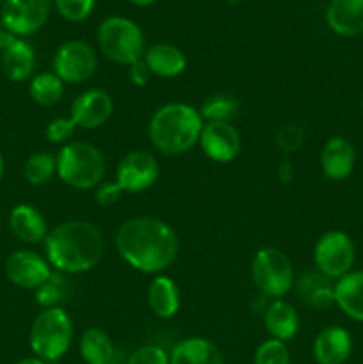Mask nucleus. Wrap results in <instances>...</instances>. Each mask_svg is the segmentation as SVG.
<instances>
[{
	"mask_svg": "<svg viewBox=\"0 0 363 364\" xmlns=\"http://www.w3.org/2000/svg\"><path fill=\"white\" fill-rule=\"evenodd\" d=\"M117 255L132 269L159 276L169 269L180 252V240L173 228L157 217H132L114 237Z\"/></svg>",
	"mask_w": 363,
	"mask_h": 364,
	"instance_id": "1",
	"label": "nucleus"
},
{
	"mask_svg": "<svg viewBox=\"0 0 363 364\" xmlns=\"http://www.w3.org/2000/svg\"><path fill=\"white\" fill-rule=\"evenodd\" d=\"M43 247L45 258L53 270L73 276L89 272L98 265L105 242L95 224L88 220H66L48 231Z\"/></svg>",
	"mask_w": 363,
	"mask_h": 364,
	"instance_id": "2",
	"label": "nucleus"
},
{
	"mask_svg": "<svg viewBox=\"0 0 363 364\" xmlns=\"http://www.w3.org/2000/svg\"><path fill=\"white\" fill-rule=\"evenodd\" d=\"M203 124L205 121L196 107L171 102L153 112L148 124V137L157 151L169 156L182 155L198 144Z\"/></svg>",
	"mask_w": 363,
	"mask_h": 364,
	"instance_id": "3",
	"label": "nucleus"
},
{
	"mask_svg": "<svg viewBox=\"0 0 363 364\" xmlns=\"http://www.w3.org/2000/svg\"><path fill=\"white\" fill-rule=\"evenodd\" d=\"M57 178L75 191H93L103 181L107 162L102 149L85 141L64 144L56 155Z\"/></svg>",
	"mask_w": 363,
	"mask_h": 364,
	"instance_id": "4",
	"label": "nucleus"
},
{
	"mask_svg": "<svg viewBox=\"0 0 363 364\" xmlns=\"http://www.w3.org/2000/svg\"><path fill=\"white\" fill-rule=\"evenodd\" d=\"M73 341V320L64 308L41 309L28 333V345L36 358L56 363L70 350Z\"/></svg>",
	"mask_w": 363,
	"mask_h": 364,
	"instance_id": "5",
	"label": "nucleus"
},
{
	"mask_svg": "<svg viewBox=\"0 0 363 364\" xmlns=\"http://www.w3.org/2000/svg\"><path fill=\"white\" fill-rule=\"evenodd\" d=\"M96 43L107 59L121 66H132L144 55V34L134 20L109 16L100 23Z\"/></svg>",
	"mask_w": 363,
	"mask_h": 364,
	"instance_id": "6",
	"label": "nucleus"
},
{
	"mask_svg": "<svg viewBox=\"0 0 363 364\" xmlns=\"http://www.w3.org/2000/svg\"><path fill=\"white\" fill-rule=\"evenodd\" d=\"M251 279L263 299H283L294 288V265L281 249L262 247L253 256Z\"/></svg>",
	"mask_w": 363,
	"mask_h": 364,
	"instance_id": "7",
	"label": "nucleus"
},
{
	"mask_svg": "<svg viewBox=\"0 0 363 364\" xmlns=\"http://www.w3.org/2000/svg\"><path fill=\"white\" fill-rule=\"evenodd\" d=\"M356 262V247L345 231L331 230L320 235L313 247V263L320 274L337 281L349 274Z\"/></svg>",
	"mask_w": 363,
	"mask_h": 364,
	"instance_id": "8",
	"label": "nucleus"
},
{
	"mask_svg": "<svg viewBox=\"0 0 363 364\" xmlns=\"http://www.w3.org/2000/svg\"><path fill=\"white\" fill-rule=\"evenodd\" d=\"M52 68L64 84H82L93 78L98 70V55L89 43L70 39L56 50Z\"/></svg>",
	"mask_w": 363,
	"mask_h": 364,
	"instance_id": "9",
	"label": "nucleus"
},
{
	"mask_svg": "<svg viewBox=\"0 0 363 364\" xmlns=\"http://www.w3.org/2000/svg\"><path fill=\"white\" fill-rule=\"evenodd\" d=\"M52 0H6L0 9V23L14 38H28L46 23Z\"/></svg>",
	"mask_w": 363,
	"mask_h": 364,
	"instance_id": "10",
	"label": "nucleus"
},
{
	"mask_svg": "<svg viewBox=\"0 0 363 364\" xmlns=\"http://www.w3.org/2000/svg\"><path fill=\"white\" fill-rule=\"evenodd\" d=\"M159 160L153 153L135 149L127 153L116 167V183L127 194H139L155 185L159 180Z\"/></svg>",
	"mask_w": 363,
	"mask_h": 364,
	"instance_id": "11",
	"label": "nucleus"
},
{
	"mask_svg": "<svg viewBox=\"0 0 363 364\" xmlns=\"http://www.w3.org/2000/svg\"><path fill=\"white\" fill-rule=\"evenodd\" d=\"M4 272L11 284L21 288V290L36 291L43 283L48 281L53 269L45 256L39 252L20 249L11 252L4 263Z\"/></svg>",
	"mask_w": 363,
	"mask_h": 364,
	"instance_id": "12",
	"label": "nucleus"
},
{
	"mask_svg": "<svg viewBox=\"0 0 363 364\" xmlns=\"http://www.w3.org/2000/svg\"><path fill=\"white\" fill-rule=\"evenodd\" d=\"M114 112L112 96L103 89H85L71 102L70 117L82 130L102 128Z\"/></svg>",
	"mask_w": 363,
	"mask_h": 364,
	"instance_id": "13",
	"label": "nucleus"
},
{
	"mask_svg": "<svg viewBox=\"0 0 363 364\" xmlns=\"http://www.w3.org/2000/svg\"><path fill=\"white\" fill-rule=\"evenodd\" d=\"M198 144L206 159L217 164H228L237 159L241 153L242 139L237 128L231 123L209 121L203 124Z\"/></svg>",
	"mask_w": 363,
	"mask_h": 364,
	"instance_id": "14",
	"label": "nucleus"
},
{
	"mask_svg": "<svg viewBox=\"0 0 363 364\" xmlns=\"http://www.w3.org/2000/svg\"><path fill=\"white\" fill-rule=\"evenodd\" d=\"M356 166V149L342 135L326 141L320 151V171L331 181H344L352 174Z\"/></svg>",
	"mask_w": 363,
	"mask_h": 364,
	"instance_id": "15",
	"label": "nucleus"
},
{
	"mask_svg": "<svg viewBox=\"0 0 363 364\" xmlns=\"http://www.w3.org/2000/svg\"><path fill=\"white\" fill-rule=\"evenodd\" d=\"M312 350L317 364H345L352 354L351 333L340 326L324 327L313 340Z\"/></svg>",
	"mask_w": 363,
	"mask_h": 364,
	"instance_id": "16",
	"label": "nucleus"
},
{
	"mask_svg": "<svg viewBox=\"0 0 363 364\" xmlns=\"http://www.w3.org/2000/svg\"><path fill=\"white\" fill-rule=\"evenodd\" d=\"M9 230L18 240L28 245L43 244L50 231L45 215L27 203H20L11 210Z\"/></svg>",
	"mask_w": 363,
	"mask_h": 364,
	"instance_id": "17",
	"label": "nucleus"
},
{
	"mask_svg": "<svg viewBox=\"0 0 363 364\" xmlns=\"http://www.w3.org/2000/svg\"><path fill=\"white\" fill-rule=\"evenodd\" d=\"M0 66L11 82H25L34 77L38 57L31 43L21 38H14L0 52Z\"/></svg>",
	"mask_w": 363,
	"mask_h": 364,
	"instance_id": "18",
	"label": "nucleus"
},
{
	"mask_svg": "<svg viewBox=\"0 0 363 364\" xmlns=\"http://www.w3.org/2000/svg\"><path fill=\"white\" fill-rule=\"evenodd\" d=\"M142 60L148 66L152 77L159 78H177L187 68V55L180 46L173 43H155L144 50Z\"/></svg>",
	"mask_w": 363,
	"mask_h": 364,
	"instance_id": "19",
	"label": "nucleus"
},
{
	"mask_svg": "<svg viewBox=\"0 0 363 364\" xmlns=\"http://www.w3.org/2000/svg\"><path fill=\"white\" fill-rule=\"evenodd\" d=\"M326 23L342 38L363 34V0H330L326 7Z\"/></svg>",
	"mask_w": 363,
	"mask_h": 364,
	"instance_id": "20",
	"label": "nucleus"
},
{
	"mask_svg": "<svg viewBox=\"0 0 363 364\" xmlns=\"http://www.w3.org/2000/svg\"><path fill=\"white\" fill-rule=\"evenodd\" d=\"M263 327L273 340H280L283 343L294 340L299 333V315L294 306L285 299H276L265 306L262 313Z\"/></svg>",
	"mask_w": 363,
	"mask_h": 364,
	"instance_id": "21",
	"label": "nucleus"
},
{
	"mask_svg": "<svg viewBox=\"0 0 363 364\" xmlns=\"http://www.w3.org/2000/svg\"><path fill=\"white\" fill-rule=\"evenodd\" d=\"M294 288L299 301L308 308L324 311L335 306V281L320 274L319 270L299 276Z\"/></svg>",
	"mask_w": 363,
	"mask_h": 364,
	"instance_id": "22",
	"label": "nucleus"
},
{
	"mask_svg": "<svg viewBox=\"0 0 363 364\" xmlns=\"http://www.w3.org/2000/svg\"><path fill=\"white\" fill-rule=\"evenodd\" d=\"M335 306L352 322L363 323V270H354L335 281Z\"/></svg>",
	"mask_w": 363,
	"mask_h": 364,
	"instance_id": "23",
	"label": "nucleus"
},
{
	"mask_svg": "<svg viewBox=\"0 0 363 364\" xmlns=\"http://www.w3.org/2000/svg\"><path fill=\"white\" fill-rule=\"evenodd\" d=\"M148 306L159 318H173L182 306V294L178 284L171 277L155 276L148 287Z\"/></svg>",
	"mask_w": 363,
	"mask_h": 364,
	"instance_id": "24",
	"label": "nucleus"
},
{
	"mask_svg": "<svg viewBox=\"0 0 363 364\" xmlns=\"http://www.w3.org/2000/svg\"><path fill=\"white\" fill-rule=\"evenodd\" d=\"M169 364H224L219 347L201 336L182 340L169 354Z\"/></svg>",
	"mask_w": 363,
	"mask_h": 364,
	"instance_id": "25",
	"label": "nucleus"
},
{
	"mask_svg": "<svg viewBox=\"0 0 363 364\" xmlns=\"http://www.w3.org/2000/svg\"><path fill=\"white\" fill-rule=\"evenodd\" d=\"M80 355L88 364H112L116 347L109 334L100 327H88L80 336Z\"/></svg>",
	"mask_w": 363,
	"mask_h": 364,
	"instance_id": "26",
	"label": "nucleus"
},
{
	"mask_svg": "<svg viewBox=\"0 0 363 364\" xmlns=\"http://www.w3.org/2000/svg\"><path fill=\"white\" fill-rule=\"evenodd\" d=\"M64 82L53 71H41L34 75L28 84V96L39 107H53L63 100Z\"/></svg>",
	"mask_w": 363,
	"mask_h": 364,
	"instance_id": "27",
	"label": "nucleus"
},
{
	"mask_svg": "<svg viewBox=\"0 0 363 364\" xmlns=\"http://www.w3.org/2000/svg\"><path fill=\"white\" fill-rule=\"evenodd\" d=\"M71 297V283L66 274L53 270L52 276L46 283H43L38 290L34 291L36 304L41 309L48 308H63L64 302Z\"/></svg>",
	"mask_w": 363,
	"mask_h": 364,
	"instance_id": "28",
	"label": "nucleus"
},
{
	"mask_svg": "<svg viewBox=\"0 0 363 364\" xmlns=\"http://www.w3.org/2000/svg\"><path fill=\"white\" fill-rule=\"evenodd\" d=\"M241 110V103L230 92H216L203 102L199 114L203 121H219V123H231Z\"/></svg>",
	"mask_w": 363,
	"mask_h": 364,
	"instance_id": "29",
	"label": "nucleus"
},
{
	"mask_svg": "<svg viewBox=\"0 0 363 364\" xmlns=\"http://www.w3.org/2000/svg\"><path fill=\"white\" fill-rule=\"evenodd\" d=\"M57 176L56 155L48 151L32 153L23 164V178L32 187H43Z\"/></svg>",
	"mask_w": 363,
	"mask_h": 364,
	"instance_id": "30",
	"label": "nucleus"
},
{
	"mask_svg": "<svg viewBox=\"0 0 363 364\" xmlns=\"http://www.w3.org/2000/svg\"><path fill=\"white\" fill-rule=\"evenodd\" d=\"M253 364H290V352L287 343L273 338L262 341L256 348Z\"/></svg>",
	"mask_w": 363,
	"mask_h": 364,
	"instance_id": "31",
	"label": "nucleus"
},
{
	"mask_svg": "<svg viewBox=\"0 0 363 364\" xmlns=\"http://www.w3.org/2000/svg\"><path fill=\"white\" fill-rule=\"evenodd\" d=\"M276 146L283 153L290 155V153H295L306 141V130L302 124L299 123H287L276 132Z\"/></svg>",
	"mask_w": 363,
	"mask_h": 364,
	"instance_id": "32",
	"label": "nucleus"
},
{
	"mask_svg": "<svg viewBox=\"0 0 363 364\" xmlns=\"http://www.w3.org/2000/svg\"><path fill=\"white\" fill-rule=\"evenodd\" d=\"M57 13L68 21H84L91 16L96 0H52Z\"/></svg>",
	"mask_w": 363,
	"mask_h": 364,
	"instance_id": "33",
	"label": "nucleus"
},
{
	"mask_svg": "<svg viewBox=\"0 0 363 364\" xmlns=\"http://www.w3.org/2000/svg\"><path fill=\"white\" fill-rule=\"evenodd\" d=\"M75 123L71 117H56L45 128V137L50 144H68L75 132Z\"/></svg>",
	"mask_w": 363,
	"mask_h": 364,
	"instance_id": "34",
	"label": "nucleus"
},
{
	"mask_svg": "<svg viewBox=\"0 0 363 364\" xmlns=\"http://www.w3.org/2000/svg\"><path fill=\"white\" fill-rule=\"evenodd\" d=\"M127 364H169V354L159 345H142L128 355Z\"/></svg>",
	"mask_w": 363,
	"mask_h": 364,
	"instance_id": "35",
	"label": "nucleus"
},
{
	"mask_svg": "<svg viewBox=\"0 0 363 364\" xmlns=\"http://www.w3.org/2000/svg\"><path fill=\"white\" fill-rule=\"evenodd\" d=\"M121 194H123V191H121L120 185L116 183V180H103L102 183L95 188V203L100 206H112L120 201Z\"/></svg>",
	"mask_w": 363,
	"mask_h": 364,
	"instance_id": "36",
	"label": "nucleus"
},
{
	"mask_svg": "<svg viewBox=\"0 0 363 364\" xmlns=\"http://www.w3.org/2000/svg\"><path fill=\"white\" fill-rule=\"evenodd\" d=\"M128 68H130V70H128V77H130L132 84L137 85V87H144L149 82V78H152V73H149L148 66H146V63L142 59Z\"/></svg>",
	"mask_w": 363,
	"mask_h": 364,
	"instance_id": "37",
	"label": "nucleus"
},
{
	"mask_svg": "<svg viewBox=\"0 0 363 364\" xmlns=\"http://www.w3.org/2000/svg\"><path fill=\"white\" fill-rule=\"evenodd\" d=\"M295 178V169L294 164L290 162L288 159L281 160L280 166H278V180L281 181L283 185H290Z\"/></svg>",
	"mask_w": 363,
	"mask_h": 364,
	"instance_id": "38",
	"label": "nucleus"
},
{
	"mask_svg": "<svg viewBox=\"0 0 363 364\" xmlns=\"http://www.w3.org/2000/svg\"><path fill=\"white\" fill-rule=\"evenodd\" d=\"M13 39H14V36L9 34V32L2 27V23H0V52H2V50L6 48V46L9 45Z\"/></svg>",
	"mask_w": 363,
	"mask_h": 364,
	"instance_id": "39",
	"label": "nucleus"
},
{
	"mask_svg": "<svg viewBox=\"0 0 363 364\" xmlns=\"http://www.w3.org/2000/svg\"><path fill=\"white\" fill-rule=\"evenodd\" d=\"M128 4H132V6H137V7H148L152 6V4H155L157 0H127Z\"/></svg>",
	"mask_w": 363,
	"mask_h": 364,
	"instance_id": "40",
	"label": "nucleus"
},
{
	"mask_svg": "<svg viewBox=\"0 0 363 364\" xmlns=\"http://www.w3.org/2000/svg\"><path fill=\"white\" fill-rule=\"evenodd\" d=\"M16 364H48V363H45L43 361V359H39V358H25V359H20V361H18Z\"/></svg>",
	"mask_w": 363,
	"mask_h": 364,
	"instance_id": "41",
	"label": "nucleus"
},
{
	"mask_svg": "<svg viewBox=\"0 0 363 364\" xmlns=\"http://www.w3.org/2000/svg\"><path fill=\"white\" fill-rule=\"evenodd\" d=\"M4 171H6V162H4V155L0 153V181L4 178Z\"/></svg>",
	"mask_w": 363,
	"mask_h": 364,
	"instance_id": "42",
	"label": "nucleus"
},
{
	"mask_svg": "<svg viewBox=\"0 0 363 364\" xmlns=\"http://www.w3.org/2000/svg\"><path fill=\"white\" fill-rule=\"evenodd\" d=\"M362 112H363V100H362Z\"/></svg>",
	"mask_w": 363,
	"mask_h": 364,
	"instance_id": "43",
	"label": "nucleus"
},
{
	"mask_svg": "<svg viewBox=\"0 0 363 364\" xmlns=\"http://www.w3.org/2000/svg\"><path fill=\"white\" fill-rule=\"evenodd\" d=\"M0 2H2V4H4V2H6V0H0Z\"/></svg>",
	"mask_w": 363,
	"mask_h": 364,
	"instance_id": "44",
	"label": "nucleus"
}]
</instances>
